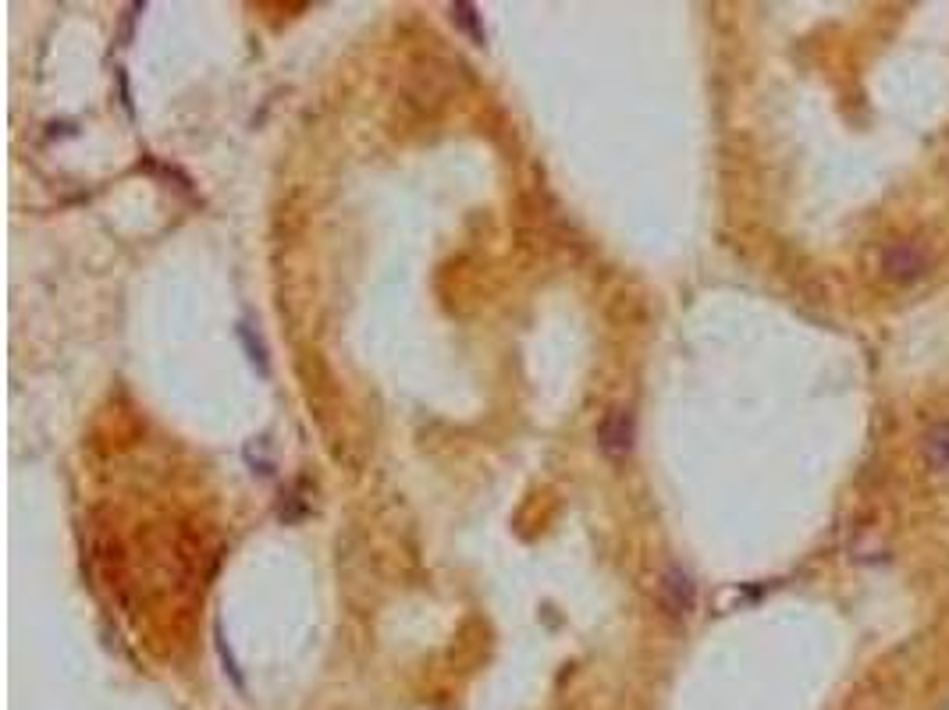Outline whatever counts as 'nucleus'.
Returning a JSON list of instances; mask_svg holds the SVG:
<instances>
[{
    "label": "nucleus",
    "mask_w": 949,
    "mask_h": 710,
    "mask_svg": "<svg viewBox=\"0 0 949 710\" xmlns=\"http://www.w3.org/2000/svg\"><path fill=\"white\" fill-rule=\"evenodd\" d=\"M932 267V249L917 238H900L882 249V277L892 284H914Z\"/></svg>",
    "instance_id": "nucleus-1"
},
{
    "label": "nucleus",
    "mask_w": 949,
    "mask_h": 710,
    "mask_svg": "<svg viewBox=\"0 0 949 710\" xmlns=\"http://www.w3.org/2000/svg\"><path fill=\"white\" fill-rule=\"evenodd\" d=\"M693 582L690 576L683 572V568H669V572L661 576V604L669 607V615L683 618L693 611Z\"/></svg>",
    "instance_id": "nucleus-2"
},
{
    "label": "nucleus",
    "mask_w": 949,
    "mask_h": 710,
    "mask_svg": "<svg viewBox=\"0 0 949 710\" xmlns=\"http://www.w3.org/2000/svg\"><path fill=\"white\" fill-rule=\"evenodd\" d=\"M598 437H601L605 454H626L630 445H633V416H630L626 409L608 412V419L601 423Z\"/></svg>",
    "instance_id": "nucleus-3"
},
{
    "label": "nucleus",
    "mask_w": 949,
    "mask_h": 710,
    "mask_svg": "<svg viewBox=\"0 0 949 710\" xmlns=\"http://www.w3.org/2000/svg\"><path fill=\"white\" fill-rule=\"evenodd\" d=\"M921 454H925L932 473L949 476V419L928 426L925 437H921Z\"/></svg>",
    "instance_id": "nucleus-4"
},
{
    "label": "nucleus",
    "mask_w": 949,
    "mask_h": 710,
    "mask_svg": "<svg viewBox=\"0 0 949 710\" xmlns=\"http://www.w3.org/2000/svg\"><path fill=\"white\" fill-rule=\"evenodd\" d=\"M452 19H456L477 43H484V28H480V22H477L473 4H456V8H452Z\"/></svg>",
    "instance_id": "nucleus-5"
}]
</instances>
